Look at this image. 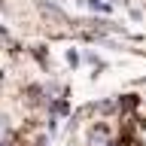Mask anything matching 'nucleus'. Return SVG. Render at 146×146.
Returning <instances> with one entry per match:
<instances>
[{
	"mask_svg": "<svg viewBox=\"0 0 146 146\" xmlns=\"http://www.w3.org/2000/svg\"><path fill=\"white\" fill-rule=\"evenodd\" d=\"M88 146H110V137H107V131H104V128H94V131H91V137H88Z\"/></svg>",
	"mask_w": 146,
	"mask_h": 146,
	"instance_id": "nucleus-1",
	"label": "nucleus"
},
{
	"mask_svg": "<svg viewBox=\"0 0 146 146\" xmlns=\"http://www.w3.org/2000/svg\"><path fill=\"white\" fill-rule=\"evenodd\" d=\"M0 9H3V0H0Z\"/></svg>",
	"mask_w": 146,
	"mask_h": 146,
	"instance_id": "nucleus-2",
	"label": "nucleus"
}]
</instances>
